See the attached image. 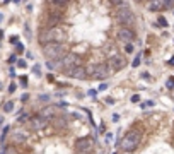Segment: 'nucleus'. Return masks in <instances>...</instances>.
Masks as SVG:
<instances>
[{"instance_id":"nucleus-1","label":"nucleus","mask_w":174,"mask_h":154,"mask_svg":"<svg viewBox=\"0 0 174 154\" xmlns=\"http://www.w3.org/2000/svg\"><path fill=\"white\" fill-rule=\"evenodd\" d=\"M140 141H142V132H140L138 128H132V130L126 132L125 137L118 142V146L125 152H133L140 146Z\"/></svg>"},{"instance_id":"nucleus-2","label":"nucleus","mask_w":174,"mask_h":154,"mask_svg":"<svg viewBox=\"0 0 174 154\" xmlns=\"http://www.w3.org/2000/svg\"><path fill=\"white\" fill-rule=\"evenodd\" d=\"M39 43L43 46L50 45V43H61L65 39V31L60 28H46L39 33Z\"/></svg>"},{"instance_id":"nucleus-3","label":"nucleus","mask_w":174,"mask_h":154,"mask_svg":"<svg viewBox=\"0 0 174 154\" xmlns=\"http://www.w3.org/2000/svg\"><path fill=\"white\" fill-rule=\"evenodd\" d=\"M43 55L48 60H60L67 55V46L63 43H50L43 46Z\"/></svg>"},{"instance_id":"nucleus-4","label":"nucleus","mask_w":174,"mask_h":154,"mask_svg":"<svg viewBox=\"0 0 174 154\" xmlns=\"http://www.w3.org/2000/svg\"><path fill=\"white\" fill-rule=\"evenodd\" d=\"M87 77H92L96 80H104L108 75H109V64H90L89 67L85 69Z\"/></svg>"},{"instance_id":"nucleus-5","label":"nucleus","mask_w":174,"mask_h":154,"mask_svg":"<svg viewBox=\"0 0 174 154\" xmlns=\"http://www.w3.org/2000/svg\"><path fill=\"white\" fill-rule=\"evenodd\" d=\"M77 65H80V58H79L75 53H67L63 58H61L60 72H61V74H67L68 70H72V69L77 67Z\"/></svg>"},{"instance_id":"nucleus-6","label":"nucleus","mask_w":174,"mask_h":154,"mask_svg":"<svg viewBox=\"0 0 174 154\" xmlns=\"http://www.w3.org/2000/svg\"><path fill=\"white\" fill-rule=\"evenodd\" d=\"M116 17H118V21H119V22H123V24H132L133 19H135L133 12H132V10H130L126 5L119 7V9L116 10Z\"/></svg>"},{"instance_id":"nucleus-7","label":"nucleus","mask_w":174,"mask_h":154,"mask_svg":"<svg viewBox=\"0 0 174 154\" xmlns=\"http://www.w3.org/2000/svg\"><path fill=\"white\" fill-rule=\"evenodd\" d=\"M46 125H48V120H46V118H43L41 115H36V116H32V118L27 122L29 130H34V132L43 130V128H45Z\"/></svg>"},{"instance_id":"nucleus-8","label":"nucleus","mask_w":174,"mask_h":154,"mask_svg":"<svg viewBox=\"0 0 174 154\" xmlns=\"http://www.w3.org/2000/svg\"><path fill=\"white\" fill-rule=\"evenodd\" d=\"M75 147H77V152H89L94 149V141L90 137H82L75 142Z\"/></svg>"},{"instance_id":"nucleus-9","label":"nucleus","mask_w":174,"mask_h":154,"mask_svg":"<svg viewBox=\"0 0 174 154\" xmlns=\"http://www.w3.org/2000/svg\"><path fill=\"white\" fill-rule=\"evenodd\" d=\"M118 39L119 43H125V45H130V43L133 41V38H135V33L132 31L130 28H119L118 29Z\"/></svg>"},{"instance_id":"nucleus-10","label":"nucleus","mask_w":174,"mask_h":154,"mask_svg":"<svg viewBox=\"0 0 174 154\" xmlns=\"http://www.w3.org/2000/svg\"><path fill=\"white\" fill-rule=\"evenodd\" d=\"M126 64H128V62H126L125 57H121V55H114V57L109 60V65H111L113 70H121V69L126 67Z\"/></svg>"},{"instance_id":"nucleus-11","label":"nucleus","mask_w":174,"mask_h":154,"mask_svg":"<svg viewBox=\"0 0 174 154\" xmlns=\"http://www.w3.org/2000/svg\"><path fill=\"white\" fill-rule=\"evenodd\" d=\"M65 75L72 77V79H87V72H85V69L82 67V65H77V67H74L72 70H68Z\"/></svg>"},{"instance_id":"nucleus-12","label":"nucleus","mask_w":174,"mask_h":154,"mask_svg":"<svg viewBox=\"0 0 174 154\" xmlns=\"http://www.w3.org/2000/svg\"><path fill=\"white\" fill-rule=\"evenodd\" d=\"M39 115L43 116V118H55V115H56V106H45V108L41 110V113H39Z\"/></svg>"},{"instance_id":"nucleus-13","label":"nucleus","mask_w":174,"mask_h":154,"mask_svg":"<svg viewBox=\"0 0 174 154\" xmlns=\"http://www.w3.org/2000/svg\"><path fill=\"white\" fill-rule=\"evenodd\" d=\"M67 123H68V118H67V116H63V115L55 116V118H53V125H55L56 128H65V127H67Z\"/></svg>"},{"instance_id":"nucleus-14","label":"nucleus","mask_w":174,"mask_h":154,"mask_svg":"<svg viewBox=\"0 0 174 154\" xmlns=\"http://www.w3.org/2000/svg\"><path fill=\"white\" fill-rule=\"evenodd\" d=\"M26 139H27V135L24 134L22 130H17V132L12 134V142H16V144H21V142H24Z\"/></svg>"},{"instance_id":"nucleus-15","label":"nucleus","mask_w":174,"mask_h":154,"mask_svg":"<svg viewBox=\"0 0 174 154\" xmlns=\"http://www.w3.org/2000/svg\"><path fill=\"white\" fill-rule=\"evenodd\" d=\"M46 67H48L50 70H60L61 58H60V60H48V62H46Z\"/></svg>"},{"instance_id":"nucleus-16","label":"nucleus","mask_w":174,"mask_h":154,"mask_svg":"<svg viewBox=\"0 0 174 154\" xmlns=\"http://www.w3.org/2000/svg\"><path fill=\"white\" fill-rule=\"evenodd\" d=\"M164 7V2H150L148 3V10H161Z\"/></svg>"},{"instance_id":"nucleus-17","label":"nucleus","mask_w":174,"mask_h":154,"mask_svg":"<svg viewBox=\"0 0 174 154\" xmlns=\"http://www.w3.org/2000/svg\"><path fill=\"white\" fill-rule=\"evenodd\" d=\"M12 110H14V103H12V101L5 103V106H3V111H5V113H10Z\"/></svg>"},{"instance_id":"nucleus-18","label":"nucleus","mask_w":174,"mask_h":154,"mask_svg":"<svg viewBox=\"0 0 174 154\" xmlns=\"http://www.w3.org/2000/svg\"><path fill=\"white\" fill-rule=\"evenodd\" d=\"M154 105H155V103L152 101V99H147V101H143V103H142V108H152Z\"/></svg>"},{"instance_id":"nucleus-19","label":"nucleus","mask_w":174,"mask_h":154,"mask_svg":"<svg viewBox=\"0 0 174 154\" xmlns=\"http://www.w3.org/2000/svg\"><path fill=\"white\" fill-rule=\"evenodd\" d=\"M27 118H29V116L26 115V113H24V115H21L19 118H17V122H19V123H26V122H29Z\"/></svg>"},{"instance_id":"nucleus-20","label":"nucleus","mask_w":174,"mask_h":154,"mask_svg":"<svg viewBox=\"0 0 174 154\" xmlns=\"http://www.w3.org/2000/svg\"><path fill=\"white\" fill-rule=\"evenodd\" d=\"M17 67H19V69H26L27 67L26 60H17Z\"/></svg>"},{"instance_id":"nucleus-21","label":"nucleus","mask_w":174,"mask_h":154,"mask_svg":"<svg viewBox=\"0 0 174 154\" xmlns=\"http://www.w3.org/2000/svg\"><path fill=\"white\" fill-rule=\"evenodd\" d=\"M133 67H138V65H140V55H137V57L135 58H133Z\"/></svg>"},{"instance_id":"nucleus-22","label":"nucleus","mask_w":174,"mask_h":154,"mask_svg":"<svg viewBox=\"0 0 174 154\" xmlns=\"http://www.w3.org/2000/svg\"><path fill=\"white\" fill-rule=\"evenodd\" d=\"M161 26H164V28H167V21H166V17H159V21H157Z\"/></svg>"},{"instance_id":"nucleus-23","label":"nucleus","mask_w":174,"mask_h":154,"mask_svg":"<svg viewBox=\"0 0 174 154\" xmlns=\"http://www.w3.org/2000/svg\"><path fill=\"white\" fill-rule=\"evenodd\" d=\"M32 72H34V74L38 75V77L41 75V69H39V65H34V67H32Z\"/></svg>"},{"instance_id":"nucleus-24","label":"nucleus","mask_w":174,"mask_h":154,"mask_svg":"<svg viewBox=\"0 0 174 154\" xmlns=\"http://www.w3.org/2000/svg\"><path fill=\"white\" fill-rule=\"evenodd\" d=\"M21 86H22V87L27 86V77L26 75H21Z\"/></svg>"},{"instance_id":"nucleus-25","label":"nucleus","mask_w":174,"mask_h":154,"mask_svg":"<svg viewBox=\"0 0 174 154\" xmlns=\"http://www.w3.org/2000/svg\"><path fill=\"white\" fill-rule=\"evenodd\" d=\"M97 94V91L96 89H90V91H87V96H90V98H94Z\"/></svg>"},{"instance_id":"nucleus-26","label":"nucleus","mask_w":174,"mask_h":154,"mask_svg":"<svg viewBox=\"0 0 174 154\" xmlns=\"http://www.w3.org/2000/svg\"><path fill=\"white\" fill-rule=\"evenodd\" d=\"M167 87H169V89H172V87H174V77L167 80Z\"/></svg>"},{"instance_id":"nucleus-27","label":"nucleus","mask_w":174,"mask_h":154,"mask_svg":"<svg viewBox=\"0 0 174 154\" xmlns=\"http://www.w3.org/2000/svg\"><path fill=\"white\" fill-rule=\"evenodd\" d=\"M137 101H140V96H138V94H133V96H132V103H137Z\"/></svg>"},{"instance_id":"nucleus-28","label":"nucleus","mask_w":174,"mask_h":154,"mask_svg":"<svg viewBox=\"0 0 174 154\" xmlns=\"http://www.w3.org/2000/svg\"><path fill=\"white\" fill-rule=\"evenodd\" d=\"M16 87H17V86H16V84L12 82V84L9 86V93H14V91H16Z\"/></svg>"},{"instance_id":"nucleus-29","label":"nucleus","mask_w":174,"mask_h":154,"mask_svg":"<svg viewBox=\"0 0 174 154\" xmlns=\"http://www.w3.org/2000/svg\"><path fill=\"white\" fill-rule=\"evenodd\" d=\"M16 48H17V51H19V53H22V51H24V46L21 45V43H17V46H16Z\"/></svg>"},{"instance_id":"nucleus-30","label":"nucleus","mask_w":174,"mask_h":154,"mask_svg":"<svg viewBox=\"0 0 174 154\" xmlns=\"http://www.w3.org/2000/svg\"><path fill=\"white\" fill-rule=\"evenodd\" d=\"M106 89H108V84H106V82H103V84L99 86V91H106Z\"/></svg>"},{"instance_id":"nucleus-31","label":"nucleus","mask_w":174,"mask_h":154,"mask_svg":"<svg viewBox=\"0 0 174 154\" xmlns=\"http://www.w3.org/2000/svg\"><path fill=\"white\" fill-rule=\"evenodd\" d=\"M10 43H16L17 45V43H19V38H17V36H12V38H10Z\"/></svg>"},{"instance_id":"nucleus-32","label":"nucleus","mask_w":174,"mask_h":154,"mask_svg":"<svg viewBox=\"0 0 174 154\" xmlns=\"http://www.w3.org/2000/svg\"><path fill=\"white\" fill-rule=\"evenodd\" d=\"M126 53H133V46L132 45H126Z\"/></svg>"},{"instance_id":"nucleus-33","label":"nucleus","mask_w":174,"mask_h":154,"mask_svg":"<svg viewBox=\"0 0 174 154\" xmlns=\"http://www.w3.org/2000/svg\"><path fill=\"white\" fill-rule=\"evenodd\" d=\"M7 132H9V127H3V132H2V139L7 135Z\"/></svg>"},{"instance_id":"nucleus-34","label":"nucleus","mask_w":174,"mask_h":154,"mask_svg":"<svg viewBox=\"0 0 174 154\" xmlns=\"http://www.w3.org/2000/svg\"><path fill=\"white\" fill-rule=\"evenodd\" d=\"M118 120H119V115H118V113H114V115H113V122H118Z\"/></svg>"},{"instance_id":"nucleus-35","label":"nucleus","mask_w":174,"mask_h":154,"mask_svg":"<svg viewBox=\"0 0 174 154\" xmlns=\"http://www.w3.org/2000/svg\"><path fill=\"white\" fill-rule=\"evenodd\" d=\"M148 77H150V75H148L147 72H143V74H142V79H148Z\"/></svg>"},{"instance_id":"nucleus-36","label":"nucleus","mask_w":174,"mask_h":154,"mask_svg":"<svg viewBox=\"0 0 174 154\" xmlns=\"http://www.w3.org/2000/svg\"><path fill=\"white\" fill-rule=\"evenodd\" d=\"M169 65H174V57L171 58V60H169Z\"/></svg>"},{"instance_id":"nucleus-37","label":"nucleus","mask_w":174,"mask_h":154,"mask_svg":"<svg viewBox=\"0 0 174 154\" xmlns=\"http://www.w3.org/2000/svg\"><path fill=\"white\" fill-rule=\"evenodd\" d=\"M3 38V31H2V29H0V39H2Z\"/></svg>"},{"instance_id":"nucleus-38","label":"nucleus","mask_w":174,"mask_h":154,"mask_svg":"<svg viewBox=\"0 0 174 154\" xmlns=\"http://www.w3.org/2000/svg\"><path fill=\"white\" fill-rule=\"evenodd\" d=\"M77 154H89V152H77Z\"/></svg>"},{"instance_id":"nucleus-39","label":"nucleus","mask_w":174,"mask_h":154,"mask_svg":"<svg viewBox=\"0 0 174 154\" xmlns=\"http://www.w3.org/2000/svg\"><path fill=\"white\" fill-rule=\"evenodd\" d=\"M2 17H3V16H2V14H0V21H2Z\"/></svg>"},{"instance_id":"nucleus-40","label":"nucleus","mask_w":174,"mask_h":154,"mask_svg":"<svg viewBox=\"0 0 174 154\" xmlns=\"http://www.w3.org/2000/svg\"><path fill=\"white\" fill-rule=\"evenodd\" d=\"M125 154H132V152H125Z\"/></svg>"},{"instance_id":"nucleus-41","label":"nucleus","mask_w":174,"mask_h":154,"mask_svg":"<svg viewBox=\"0 0 174 154\" xmlns=\"http://www.w3.org/2000/svg\"><path fill=\"white\" fill-rule=\"evenodd\" d=\"M2 154H5V152H2Z\"/></svg>"}]
</instances>
